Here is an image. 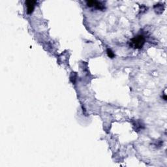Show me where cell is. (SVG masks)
I'll return each mask as SVG.
<instances>
[{
	"instance_id": "6da1fadb",
	"label": "cell",
	"mask_w": 167,
	"mask_h": 167,
	"mask_svg": "<svg viewBox=\"0 0 167 167\" xmlns=\"http://www.w3.org/2000/svg\"><path fill=\"white\" fill-rule=\"evenodd\" d=\"M145 43V38L142 35H138L130 41V46L135 49H142Z\"/></svg>"
},
{
	"instance_id": "277c9868",
	"label": "cell",
	"mask_w": 167,
	"mask_h": 167,
	"mask_svg": "<svg viewBox=\"0 0 167 167\" xmlns=\"http://www.w3.org/2000/svg\"><path fill=\"white\" fill-rule=\"evenodd\" d=\"M106 52H107V55H108V56L109 58H114V56H115V54H114V53L113 52L112 50L110 49H108L106 50Z\"/></svg>"
},
{
	"instance_id": "3957f363",
	"label": "cell",
	"mask_w": 167,
	"mask_h": 167,
	"mask_svg": "<svg viewBox=\"0 0 167 167\" xmlns=\"http://www.w3.org/2000/svg\"><path fill=\"white\" fill-rule=\"evenodd\" d=\"M37 4L36 1H26V5L27 7V13L28 14H31L33 13V11L34 10L35 5Z\"/></svg>"
},
{
	"instance_id": "7a4b0ae2",
	"label": "cell",
	"mask_w": 167,
	"mask_h": 167,
	"mask_svg": "<svg viewBox=\"0 0 167 167\" xmlns=\"http://www.w3.org/2000/svg\"><path fill=\"white\" fill-rule=\"evenodd\" d=\"M87 5L88 7H95L97 9L99 10H103L104 9V5L102 4V3L97 1H88L86 2Z\"/></svg>"
}]
</instances>
